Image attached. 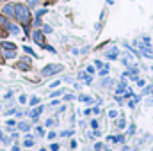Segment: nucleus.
Returning a JSON list of instances; mask_svg holds the SVG:
<instances>
[{"mask_svg":"<svg viewBox=\"0 0 153 151\" xmlns=\"http://www.w3.org/2000/svg\"><path fill=\"white\" fill-rule=\"evenodd\" d=\"M14 16L16 20L25 25V30H29V25H30V13H29V7L23 5V4H14Z\"/></svg>","mask_w":153,"mask_h":151,"instance_id":"f257e3e1","label":"nucleus"},{"mask_svg":"<svg viewBox=\"0 0 153 151\" xmlns=\"http://www.w3.org/2000/svg\"><path fill=\"white\" fill-rule=\"evenodd\" d=\"M59 71H62V66L61 64H48L46 68L41 70V75L48 76V75H53V73H59Z\"/></svg>","mask_w":153,"mask_h":151,"instance_id":"f03ea898","label":"nucleus"},{"mask_svg":"<svg viewBox=\"0 0 153 151\" xmlns=\"http://www.w3.org/2000/svg\"><path fill=\"white\" fill-rule=\"evenodd\" d=\"M78 78H80L82 82H85L87 85H91V84H93V76L89 75V73H84V71H82V73H78Z\"/></svg>","mask_w":153,"mask_h":151,"instance_id":"7ed1b4c3","label":"nucleus"},{"mask_svg":"<svg viewBox=\"0 0 153 151\" xmlns=\"http://www.w3.org/2000/svg\"><path fill=\"white\" fill-rule=\"evenodd\" d=\"M4 14L5 16H14V4H7L4 7Z\"/></svg>","mask_w":153,"mask_h":151,"instance_id":"20e7f679","label":"nucleus"},{"mask_svg":"<svg viewBox=\"0 0 153 151\" xmlns=\"http://www.w3.org/2000/svg\"><path fill=\"white\" fill-rule=\"evenodd\" d=\"M32 39H34L38 44L45 46V44H43V34H41V30H34V34H32Z\"/></svg>","mask_w":153,"mask_h":151,"instance_id":"39448f33","label":"nucleus"},{"mask_svg":"<svg viewBox=\"0 0 153 151\" xmlns=\"http://www.w3.org/2000/svg\"><path fill=\"white\" fill-rule=\"evenodd\" d=\"M105 55L109 57V59H117V48L112 46V48H109L107 52H105Z\"/></svg>","mask_w":153,"mask_h":151,"instance_id":"423d86ee","label":"nucleus"},{"mask_svg":"<svg viewBox=\"0 0 153 151\" xmlns=\"http://www.w3.org/2000/svg\"><path fill=\"white\" fill-rule=\"evenodd\" d=\"M7 30H9L11 34H14V36H18V34H20V27H16V25H13V23H9Z\"/></svg>","mask_w":153,"mask_h":151,"instance_id":"0eeeda50","label":"nucleus"},{"mask_svg":"<svg viewBox=\"0 0 153 151\" xmlns=\"http://www.w3.org/2000/svg\"><path fill=\"white\" fill-rule=\"evenodd\" d=\"M0 27H4V29H7V27H9V21H7L5 14H0Z\"/></svg>","mask_w":153,"mask_h":151,"instance_id":"6e6552de","label":"nucleus"},{"mask_svg":"<svg viewBox=\"0 0 153 151\" xmlns=\"http://www.w3.org/2000/svg\"><path fill=\"white\" fill-rule=\"evenodd\" d=\"M18 128H20L22 132H29V130H30V124H29V123H20Z\"/></svg>","mask_w":153,"mask_h":151,"instance_id":"1a4fd4ad","label":"nucleus"},{"mask_svg":"<svg viewBox=\"0 0 153 151\" xmlns=\"http://www.w3.org/2000/svg\"><path fill=\"white\" fill-rule=\"evenodd\" d=\"M2 48L4 50H16V46L13 43H2Z\"/></svg>","mask_w":153,"mask_h":151,"instance_id":"9d476101","label":"nucleus"},{"mask_svg":"<svg viewBox=\"0 0 153 151\" xmlns=\"http://www.w3.org/2000/svg\"><path fill=\"white\" fill-rule=\"evenodd\" d=\"M78 100H80V101H84V103H93V100H91L89 96H84V94H82V96H78Z\"/></svg>","mask_w":153,"mask_h":151,"instance_id":"9b49d317","label":"nucleus"},{"mask_svg":"<svg viewBox=\"0 0 153 151\" xmlns=\"http://www.w3.org/2000/svg\"><path fill=\"white\" fill-rule=\"evenodd\" d=\"M116 126H117V128H125V126H126V121H125V119H117V121H116Z\"/></svg>","mask_w":153,"mask_h":151,"instance_id":"f8f14e48","label":"nucleus"},{"mask_svg":"<svg viewBox=\"0 0 153 151\" xmlns=\"http://www.w3.org/2000/svg\"><path fill=\"white\" fill-rule=\"evenodd\" d=\"M41 112H43V107H38L36 110H32V112H30V115H32V117L36 119V117H38V114H41Z\"/></svg>","mask_w":153,"mask_h":151,"instance_id":"ddd939ff","label":"nucleus"},{"mask_svg":"<svg viewBox=\"0 0 153 151\" xmlns=\"http://www.w3.org/2000/svg\"><path fill=\"white\" fill-rule=\"evenodd\" d=\"M4 55H5L7 59H11V57H14V55H16V52H14V50H9V52H4Z\"/></svg>","mask_w":153,"mask_h":151,"instance_id":"4468645a","label":"nucleus"},{"mask_svg":"<svg viewBox=\"0 0 153 151\" xmlns=\"http://www.w3.org/2000/svg\"><path fill=\"white\" fill-rule=\"evenodd\" d=\"M25 146H27V148H30V146H34V141H32V137H29V139L25 141Z\"/></svg>","mask_w":153,"mask_h":151,"instance_id":"2eb2a0df","label":"nucleus"},{"mask_svg":"<svg viewBox=\"0 0 153 151\" xmlns=\"http://www.w3.org/2000/svg\"><path fill=\"white\" fill-rule=\"evenodd\" d=\"M109 117H117V110L111 109V110H109Z\"/></svg>","mask_w":153,"mask_h":151,"instance_id":"dca6fc26","label":"nucleus"},{"mask_svg":"<svg viewBox=\"0 0 153 151\" xmlns=\"http://www.w3.org/2000/svg\"><path fill=\"white\" fill-rule=\"evenodd\" d=\"M45 13H46V9H39L38 13H36V18H41V16H43Z\"/></svg>","mask_w":153,"mask_h":151,"instance_id":"f3484780","label":"nucleus"},{"mask_svg":"<svg viewBox=\"0 0 153 151\" xmlns=\"http://www.w3.org/2000/svg\"><path fill=\"white\" fill-rule=\"evenodd\" d=\"M43 32L50 34V32H52V27H50V25H45V27H43Z\"/></svg>","mask_w":153,"mask_h":151,"instance_id":"a211bd4d","label":"nucleus"},{"mask_svg":"<svg viewBox=\"0 0 153 151\" xmlns=\"http://www.w3.org/2000/svg\"><path fill=\"white\" fill-rule=\"evenodd\" d=\"M23 50H25L27 53H30V55H34V57H36V53L32 52V48H29V46H23Z\"/></svg>","mask_w":153,"mask_h":151,"instance_id":"6ab92c4d","label":"nucleus"},{"mask_svg":"<svg viewBox=\"0 0 153 151\" xmlns=\"http://www.w3.org/2000/svg\"><path fill=\"white\" fill-rule=\"evenodd\" d=\"M125 96H126V98H130V96H134V93H132V89H125Z\"/></svg>","mask_w":153,"mask_h":151,"instance_id":"aec40b11","label":"nucleus"},{"mask_svg":"<svg viewBox=\"0 0 153 151\" xmlns=\"http://www.w3.org/2000/svg\"><path fill=\"white\" fill-rule=\"evenodd\" d=\"M102 148H103V144H102V142H96V144H94V151H100Z\"/></svg>","mask_w":153,"mask_h":151,"instance_id":"412c9836","label":"nucleus"},{"mask_svg":"<svg viewBox=\"0 0 153 151\" xmlns=\"http://www.w3.org/2000/svg\"><path fill=\"white\" fill-rule=\"evenodd\" d=\"M5 123H7V126H9V128H13V126L16 124V121H13V119H9V121H5Z\"/></svg>","mask_w":153,"mask_h":151,"instance_id":"4be33fe9","label":"nucleus"},{"mask_svg":"<svg viewBox=\"0 0 153 151\" xmlns=\"http://www.w3.org/2000/svg\"><path fill=\"white\" fill-rule=\"evenodd\" d=\"M135 82H137V85H139V87H144V80H141V78H137Z\"/></svg>","mask_w":153,"mask_h":151,"instance_id":"5701e85b","label":"nucleus"},{"mask_svg":"<svg viewBox=\"0 0 153 151\" xmlns=\"http://www.w3.org/2000/svg\"><path fill=\"white\" fill-rule=\"evenodd\" d=\"M38 98H36V96H34V98H30V105H38Z\"/></svg>","mask_w":153,"mask_h":151,"instance_id":"b1692460","label":"nucleus"},{"mask_svg":"<svg viewBox=\"0 0 153 151\" xmlns=\"http://www.w3.org/2000/svg\"><path fill=\"white\" fill-rule=\"evenodd\" d=\"M50 150H52V151H59V144H52V146H50Z\"/></svg>","mask_w":153,"mask_h":151,"instance_id":"393cba45","label":"nucleus"},{"mask_svg":"<svg viewBox=\"0 0 153 151\" xmlns=\"http://www.w3.org/2000/svg\"><path fill=\"white\" fill-rule=\"evenodd\" d=\"M53 124H55V121H53V119H48V121H46V126H53Z\"/></svg>","mask_w":153,"mask_h":151,"instance_id":"a878e982","label":"nucleus"},{"mask_svg":"<svg viewBox=\"0 0 153 151\" xmlns=\"http://www.w3.org/2000/svg\"><path fill=\"white\" fill-rule=\"evenodd\" d=\"M134 132H135V126H134V124H132V126H130V128H128V135H132V133H134Z\"/></svg>","mask_w":153,"mask_h":151,"instance_id":"bb28decb","label":"nucleus"},{"mask_svg":"<svg viewBox=\"0 0 153 151\" xmlns=\"http://www.w3.org/2000/svg\"><path fill=\"white\" fill-rule=\"evenodd\" d=\"M55 137H57V135H55V132H50V133H48V139H50V141H52V139H55Z\"/></svg>","mask_w":153,"mask_h":151,"instance_id":"cd10ccee","label":"nucleus"},{"mask_svg":"<svg viewBox=\"0 0 153 151\" xmlns=\"http://www.w3.org/2000/svg\"><path fill=\"white\" fill-rule=\"evenodd\" d=\"M27 2H29V5H30V7H34V5L38 4V0H27Z\"/></svg>","mask_w":153,"mask_h":151,"instance_id":"c85d7f7f","label":"nucleus"},{"mask_svg":"<svg viewBox=\"0 0 153 151\" xmlns=\"http://www.w3.org/2000/svg\"><path fill=\"white\" fill-rule=\"evenodd\" d=\"M91 126H93V128H96V126H98V121H96V119H93V121H91Z\"/></svg>","mask_w":153,"mask_h":151,"instance_id":"c756f323","label":"nucleus"},{"mask_svg":"<svg viewBox=\"0 0 153 151\" xmlns=\"http://www.w3.org/2000/svg\"><path fill=\"white\" fill-rule=\"evenodd\" d=\"M144 94H148V93H152V87H144V91H143Z\"/></svg>","mask_w":153,"mask_h":151,"instance_id":"7c9ffc66","label":"nucleus"},{"mask_svg":"<svg viewBox=\"0 0 153 151\" xmlns=\"http://www.w3.org/2000/svg\"><path fill=\"white\" fill-rule=\"evenodd\" d=\"M73 98H75L73 94H66V96H64V100H73Z\"/></svg>","mask_w":153,"mask_h":151,"instance_id":"2f4dec72","label":"nucleus"},{"mask_svg":"<svg viewBox=\"0 0 153 151\" xmlns=\"http://www.w3.org/2000/svg\"><path fill=\"white\" fill-rule=\"evenodd\" d=\"M25 101H27V98H25V96L22 94V96H20V103H25Z\"/></svg>","mask_w":153,"mask_h":151,"instance_id":"473e14b6","label":"nucleus"},{"mask_svg":"<svg viewBox=\"0 0 153 151\" xmlns=\"http://www.w3.org/2000/svg\"><path fill=\"white\" fill-rule=\"evenodd\" d=\"M93 135H94V137H100L102 133H100V130H94V132H93Z\"/></svg>","mask_w":153,"mask_h":151,"instance_id":"72a5a7b5","label":"nucleus"},{"mask_svg":"<svg viewBox=\"0 0 153 151\" xmlns=\"http://www.w3.org/2000/svg\"><path fill=\"white\" fill-rule=\"evenodd\" d=\"M36 132H38L39 135H45V132H43V128H36Z\"/></svg>","mask_w":153,"mask_h":151,"instance_id":"f704fd0d","label":"nucleus"},{"mask_svg":"<svg viewBox=\"0 0 153 151\" xmlns=\"http://www.w3.org/2000/svg\"><path fill=\"white\" fill-rule=\"evenodd\" d=\"M13 151H20V148L18 146H13Z\"/></svg>","mask_w":153,"mask_h":151,"instance_id":"c9c22d12","label":"nucleus"},{"mask_svg":"<svg viewBox=\"0 0 153 151\" xmlns=\"http://www.w3.org/2000/svg\"><path fill=\"white\" fill-rule=\"evenodd\" d=\"M0 50H2V44H0Z\"/></svg>","mask_w":153,"mask_h":151,"instance_id":"e433bc0d","label":"nucleus"},{"mask_svg":"<svg viewBox=\"0 0 153 151\" xmlns=\"http://www.w3.org/2000/svg\"><path fill=\"white\" fill-rule=\"evenodd\" d=\"M105 151H111V150H105Z\"/></svg>","mask_w":153,"mask_h":151,"instance_id":"4c0bfd02","label":"nucleus"},{"mask_svg":"<svg viewBox=\"0 0 153 151\" xmlns=\"http://www.w3.org/2000/svg\"><path fill=\"white\" fill-rule=\"evenodd\" d=\"M41 151H46V150H41Z\"/></svg>","mask_w":153,"mask_h":151,"instance_id":"58836bf2","label":"nucleus"},{"mask_svg":"<svg viewBox=\"0 0 153 151\" xmlns=\"http://www.w3.org/2000/svg\"><path fill=\"white\" fill-rule=\"evenodd\" d=\"M152 94H153V89H152Z\"/></svg>","mask_w":153,"mask_h":151,"instance_id":"ea45409f","label":"nucleus"},{"mask_svg":"<svg viewBox=\"0 0 153 151\" xmlns=\"http://www.w3.org/2000/svg\"><path fill=\"white\" fill-rule=\"evenodd\" d=\"M0 110H2V107H0Z\"/></svg>","mask_w":153,"mask_h":151,"instance_id":"a19ab883","label":"nucleus"},{"mask_svg":"<svg viewBox=\"0 0 153 151\" xmlns=\"http://www.w3.org/2000/svg\"><path fill=\"white\" fill-rule=\"evenodd\" d=\"M152 151H153V148H152Z\"/></svg>","mask_w":153,"mask_h":151,"instance_id":"79ce46f5","label":"nucleus"},{"mask_svg":"<svg viewBox=\"0 0 153 151\" xmlns=\"http://www.w3.org/2000/svg\"><path fill=\"white\" fill-rule=\"evenodd\" d=\"M0 2H2V0H0Z\"/></svg>","mask_w":153,"mask_h":151,"instance_id":"37998d69","label":"nucleus"}]
</instances>
